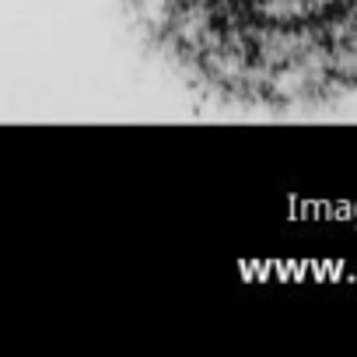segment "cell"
Wrapping results in <instances>:
<instances>
[{
	"label": "cell",
	"mask_w": 357,
	"mask_h": 357,
	"mask_svg": "<svg viewBox=\"0 0 357 357\" xmlns=\"http://www.w3.org/2000/svg\"><path fill=\"white\" fill-rule=\"evenodd\" d=\"M197 91L263 109L357 95V0H126Z\"/></svg>",
	"instance_id": "cell-1"
}]
</instances>
